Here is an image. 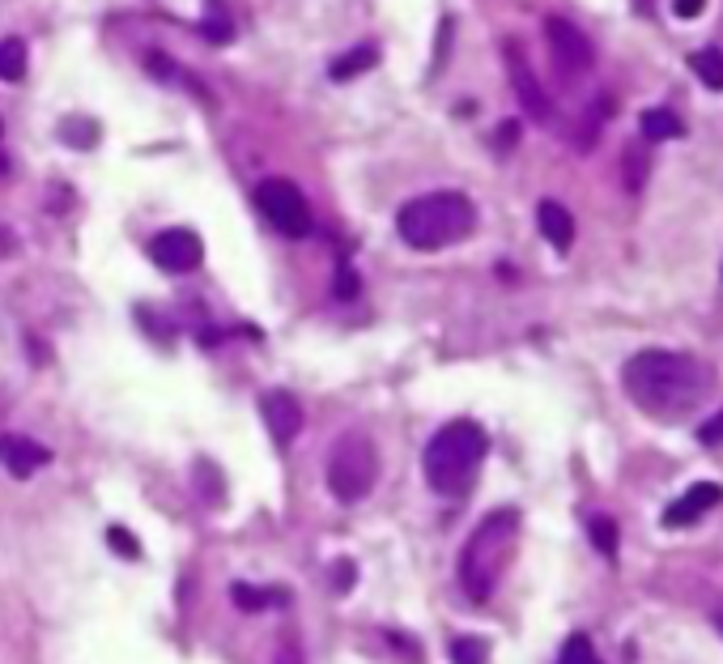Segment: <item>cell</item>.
<instances>
[{
    "mask_svg": "<svg viewBox=\"0 0 723 664\" xmlns=\"http://www.w3.org/2000/svg\"><path fill=\"white\" fill-rule=\"evenodd\" d=\"M498 141H502V150H511V141H520V128H515V124H502Z\"/></svg>",
    "mask_w": 723,
    "mask_h": 664,
    "instance_id": "28",
    "label": "cell"
},
{
    "mask_svg": "<svg viewBox=\"0 0 723 664\" xmlns=\"http://www.w3.org/2000/svg\"><path fill=\"white\" fill-rule=\"evenodd\" d=\"M536 226H540V235L549 239L553 252H571V243H575V217H571L566 204L540 201L536 204Z\"/></svg>",
    "mask_w": 723,
    "mask_h": 664,
    "instance_id": "13",
    "label": "cell"
},
{
    "mask_svg": "<svg viewBox=\"0 0 723 664\" xmlns=\"http://www.w3.org/2000/svg\"><path fill=\"white\" fill-rule=\"evenodd\" d=\"M622 388L626 397L638 405V413H647L651 422L676 426L685 422L694 409L702 405L715 388V375L707 362L676 350H643L622 366Z\"/></svg>",
    "mask_w": 723,
    "mask_h": 664,
    "instance_id": "1",
    "label": "cell"
},
{
    "mask_svg": "<svg viewBox=\"0 0 723 664\" xmlns=\"http://www.w3.org/2000/svg\"><path fill=\"white\" fill-rule=\"evenodd\" d=\"M107 546L115 550V554H124V559H141V546L133 541V533L128 528H120V524H111L107 528Z\"/></svg>",
    "mask_w": 723,
    "mask_h": 664,
    "instance_id": "22",
    "label": "cell"
},
{
    "mask_svg": "<svg viewBox=\"0 0 723 664\" xmlns=\"http://www.w3.org/2000/svg\"><path fill=\"white\" fill-rule=\"evenodd\" d=\"M676 17H685V22H694L702 9H707V0H673Z\"/></svg>",
    "mask_w": 723,
    "mask_h": 664,
    "instance_id": "26",
    "label": "cell"
},
{
    "mask_svg": "<svg viewBox=\"0 0 723 664\" xmlns=\"http://www.w3.org/2000/svg\"><path fill=\"white\" fill-rule=\"evenodd\" d=\"M230 601L239 605L242 613H260L277 601H286V592H273V588H251V584H235L230 588Z\"/></svg>",
    "mask_w": 723,
    "mask_h": 664,
    "instance_id": "17",
    "label": "cell"
},
{
    "mask_svg": "<svg viewBox=\"0 0 723 664\" xmlns=\"http://www.w3.org/2000/svg\"><path fill=\"white\" fill-rule=\"evenodd\" d=\"M643 175H647V158H643V150L638 153L626 150V184L629 188H643Z\"/></svg>",
    "mask_w": 723,
    "mask_h": 664,
    "instance_id": "23",
    "label": "cell"
},
{
    "mask_svg": "<svg viewBox=\"0 0 723 664\" xmlns=\"http://www.w3.org/2000/svg\"><path fill=\"white\" fill-rule=\"evenodd\" d=\"M451 664H489V643L477 639V635L451 639Z\"/></svg>",
    "mask_w": 723,
    "mask_h": 664,
    "instance_id": "19",
    "label": "cell"
},
{
    "mask_svg": "<svg viewBox=\"0 0 723 664\" xmlns=\"http://www.w3.org/2000/svg\"><path fill=\"white\" fill-rule=\"evenodd\" d=\"M643 137L647 141H676V137H685V124L669 107H647L643 111Z\"/></svg>",
    "mask_w": 723,
    "mask_h": 664,
    "instance_id": "14",
    "label": "cell"
},
{
    "mask_svg": "<svg viewBox=\"0 0 723 664\" xmlns=\"http://www.w3.org/2000/svg\"><path fill=\"white\" fill-rule=\"evenodd\" d=\"M723 503V486L715 481H698V486H689L676 503H669V511L660 515V524L664 528H685V524H694V519H702L711 508H720Z\"/></svg>",
    "mask_w": 723,
    "mask_h": 664,
    "instance_id": "10",
    "label": "cell"
},
{
    "mask_svg": "<svg viewBox=\"0 0 723 664\" xmlns=\"http://www.w3.org/2000/svg\"><path fill=\"white\" fill-rule=\"evenodd\" d=\"M149 260H153L162 273H192V268H200V260H204L200 235H196V230H184V226L162 230V235H153V243H149Z\"/></svg>",
    "mask_w": 723,
    "mask_h": 664,
    "instance_id": "8",
    "label": "cell"
},
{
    "mask_svg": "<svg viewBox=\"0 0 723 664\" xmlns=\"http://www.w3.org/2000/svg\"><path fill=\"white\" fill-rule=\"evenodd\" d=\"M515 546H520V511L515 508L489 511L482 524L473 528V537L464 541V550H460V588L477 605L498 592L507 566L515 559Z\"/></svg>",
    "mask_w": 723,
    "mask_h": 664,
    "instance_id": "2",
    "label": "cell"
},
{
    "mask_svg": "<svg viewBox=\"0 0 723 664\" xmlns=\"http://www.w3.org/2000/svg\"><path fill=\"white\" fill-rule=\"evenodd\" d=\"M260 413H264V426H269V435H273L277 443L298 439V430H302V405H298L289 392H282V388L264 392V397H260Z\"/></svg>",
    "mask_w": 723,
    "mask_h": 664,
    "instance_id": "11",
    "label": "cell"
},
{
    "mask_svg": "<svg viewBox=\"0 0 723 664\" xmlns=\"http://www.w3.org/2000/svg\"><path fill=\"white\" fill-rule=\"evenodd\" d=\"M333 575H337V579H333V584H337V592H349V588H353V579H358V566H353L349 559H340L337 566H333Z\"/></svg>",
    "mask_w": 723,
    "mask_h": 664,
    "instance_id": "25",
    "label": "cell"
},
{
    "mask_svg": "<svg viewBox=\"0 0 723 664\" xmlns=\"http://www.w3.org/2000/svg\"><path fill=\"white\" fill-rule=\"evenodd\" d=\"M255 209H260L286 239L311 235V204L298 192V184H289V179H264V184L255 188Z\"/></svg>",
    "mask_w": 723,
    "mask_h": 664,
    "instance_id": "6",
    "label": "cell"
},
{
    "mask_svg": "<svg viewBox=\"0 0 723 664\" xmlns=\"http://www.w3.org/2000/svg\"><path fill=\"white\" fill-rule=\"evenodd\" d=\"M477 226V209L464 192H426L409 201L396 213V230L409 248L417 252H438L460 239H469Z\"/></svg>",
    "mask_w": 723,
    "mask_h": 664,
    "instance_id": "4",
    "label": "cell"
},
{
    "mask_svg": "<svg viewBox=\"0 0 723 664\" xmlns=\"http://www.w3.org/2000/svg\"><path fill=\"white\" fill-rule=\"evenodd\" d=\"M485 452H489V439H485V430L477 422H469V417L447 422L426 443V456H422L431 490L447 494V499L469 494L473 481H477V468H482Z\"/></svg>",
    "mask_w": 723,
    "mask_h": 664,
    "instance_id": "3",
    "label": "cell"
},
{
    "mask_svg": "<svg viewBox=\"0 0 723 664\" xmlns=\"http://www.w3.org/2000/svg\"><path fill=\"white\" fill-rule=\"evenodd\" d=\"M689 68L694 77L707 86V90H723V51L720 48H702L689 55Z\"/></svg>",
    "mask_w": 723,
    "mask_h": 664,
    "instance_id": "16",
    "label": "cell"
},
{
    "mask_svg": "<svg viewBox=\"0 0 723 664\" xmlns=\"http://www.w3.org/2000/svg\"><path fill=\"white\" fill-rule=\"evenodd\" d=\"M277 664H302V656H298V652H294V648H286V652H282V656H277Z\"/></svg>",
    "mask_w": 723,
    "mask_h": 664,
    "instance_id": "29",
    "label": "cell"
},
{
    "mask_svg": "<svg viewBox=\"0 0 723 664\" xmlns=\"http://www.w3.org/2000/svg\"><path fill=\"white\" fill-rule=\"evenodd\" d=\"M545 43H549L553 68L562 73V82H578V77L591 73L596 48H591V39L578 30L575 22H566V17H549V22H545Z\"/></svg>",
    "mask_w": 723,
    "mask_h": 664,
    "instance_id": "7",
    "label": "cell"
},
{
    "mask_svg": "<svg viewBox=\"0 0 723 664\" xmlns=\"http://www.w3.org/2000/svg\"><path fill=\"white\" fill-rule=\"evenodd\" d=\"M375 64H379V48L375 43H358L353 51H345L340 60H333V82H349V77H358V73H366Z\"/></svg>",
    "mask_w": 723,
    "mask_h": 664,
    "instance_id": "15",
    "label": "cell"
},
{
    "mask_svg": "<svg viewBox=\"0 0 723 664\" xmlns=\"http://www.w3.org/2000/svg\"><path fill=\"white\" fill-rule=\"evenodd\" d=\"M337 295L340 299H353V295H358V277H353L349 268H340L337 273Z\"/></svg>",
    "mask_w": 723,
    "mask_h": 664,
    "instance_id": "27",
    "label": "cell"
},
{
    "mask_svg": "<svg viewBox=\"0 0 723 664\" xmlns=\"http://www.w3.org/2000/svg\"><path fill=\"white\" fill-rule=\"evenodd\" d=\"M26 77V43L22 39H0V82H22Z\"/></svg>",
    "mask_w": 723,
    "mask_h": 664,
    "instance_id": "18",
    "label": "cell"
},
{
    "mask_svg": "<svg viewBox=\"0 0 723 664\" xmlns=\"http://www.w3.org/2000/svg\"><path fill=\"white\" fill-rule=\"evenodd\" d=\"M379 460H375V443L362 430H345L333 452H328V490L337 503H362L375 486Z\"/></svg>",
    "mask_w": 723,
    "mask_h": 664,
    "instance_id": "5",
    "label": "cell"
},
{
    "mask_svg": "<svg viewBox=\"0 0 723 664\" xmlns=\"http://www.w3.org/2000/svg\"><path fill=\"white\" fill-rule=\"evenodd\" d=\"M558 664H600L596 661V648H591V639L587 635H571L566 643H562V656Z\"/></svg>",
    "mask_w": 723,
    "mask_h": 664,
    "instance_id": "21",
    "label": "cell"
},
{
    "mask_svg": "<svg viewBox=\"0 0 723 664\" xmlns=\"http://www.w3.org/2000/svg\"><path fill=\"white\" fill-rule=\"evenodd\" d=\"M698 439L707 443V448H720L723 443V409L711 417V422H702V430H698Z\"/></svg>",
    "mask_w": 723,
    "mask_h": 664,
    "instance_id": "24",
    "label": "cell"
},
{
    "mask_svg": "<svg viewBox=\"0 0 723 664\" xmlns=\"http://www.w3.org/2000/svg\"><path fill=\"white\" fill-rule=\"evenodd\" d=\"M507 68H511V86H515V95L524 102V111L536 124H553V102L540 90V82H536V73H532L528 55L520 51V43H507Z\"/></svg>",
    "mask_w": 723,
    "mask_h": 664,
    "instance_id": "9",
    "label": "cell"
},
{
    "mask_svg": "<svg viewBox=\"0 0 723 664\" xmlns=\"http://www.w3.org/2000/svg\"><path fill=\"white\" fill-rule=\"evenodd\" d=\"M48 448H39L35 439L26 435H0V464L13 473V477H30L39 464H48Z\"/></svg>",
    "mask_w": 723,
    "mask_h": 664,
    "instance_id": "12",
    "label": "cell"
},
{
    "mask_svg": "<svg viewBox=\"0 0 723 664\" xmlns=\"http://www.w3.org/2000/svg\"><path fill=\"white\" fill-rule=\"evenodd\" d=\"M591 541H596V550H600L604 559H618V524H613L609 515H596V519H591Z\"/></svg>",
    "mask_w": 723,
    "mask_h": 664,
    "instance_id": "20",
    "label": "cell"
}]
</instances>
